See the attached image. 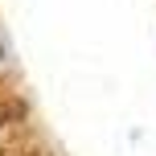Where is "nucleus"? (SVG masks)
I'll list each match as a JSON object with an SVG mask.
<instances>
[{
	"mask_svg": "<svg viewBox=\"0 0 156 156\" xmlns=\"http://www.w3.org/2000/svg\"><path fill=\"white\" fill-rule=\"evenodd\" d=\"M0 119H4V115H0Z\"/></svg>",
	"mask_w": 156,
	"mask_h": 156,
	"instance_id": "nucleus-1",
	"label": "nucleus"
}]
</instances>
